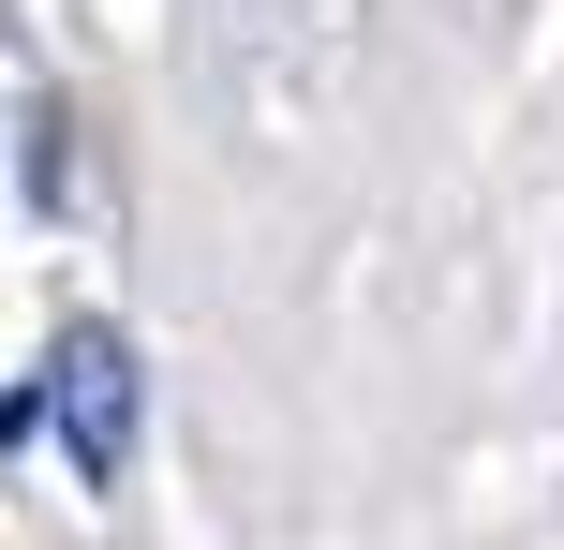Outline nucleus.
<instances>
[{
	"label": "nucleus",
	"mask_w": 564,
	"mask_h": 550,
	"mask_svg": "<svg viewBox=\"0 0 564 550\" xmlns=\"http://www.w3.org/2000/svg\"><path fill=\"white\" fill-rule=\"evenodd\" d=\"M45 432H75V476H119V462H134V343H119V327H59Z\"/></svg>",
	"instance_id": "f257e3e1"
}]
</instances>
